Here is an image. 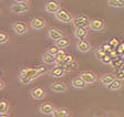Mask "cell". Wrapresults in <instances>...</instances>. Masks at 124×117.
<instances>
[{"instance_id":"obj_1","label":"cell","mask_w":124,"mask_h":117,"mask_svg":"<svg viewBox=\"0 0 124 117\" xmlns=\"http://www.w3.org/2000/svg\"><path fill=\"white\" fill-rule=\"evenodd\" d=\"M46 73L44 66H38V68H24L20 70L19 73V80L22 84H29L34 78L41 76Z\"/></svg>"},{"instance_id":"obj_2","label":"cell","mask_w":124,"mask_h":117,"mask_svg":"<svg viewBox=\"0 0 124 117\" xmlns=\"http://www.w3.org/2000/svg\"><path fill=\"white\" fill-rule=\"evenodd\" d=\"M54 17H55V19H57L58 21H60V22H65V23L72 22V20H73L71 13L68 10H65V9H61V8L54 13Z\"/></svg>"},{"instance_id":"obj_3","label":"cell","mask_w":124,"mask_h":117,"mask_svg":"<svg viewBox=\"0 0 124 117\" xmlns=\"http://www.w3.org/2000/svg\"><path fill=\"white\" fill-rule=\"evenodd\" d=\"M90 22L91 20L89 19L88 16L85 14H80V16L75 17L74 19L72 20V23L74 24V27H81V28H88L90 26Z\"/></svg>"},{"instance_id":"obj_4","label":"cell","mask_w":124,"mask_h":117,"mask_svg":"<svg viewBox=\"0 0 124 117\" xmlns=\"http://www.w3.org/2000/svg\"><path fill=\"white\" fill-rule=\"evenodd\" d=\"M10 10L16 14H20L29 10V6L26 2H16L10 7Z\"/></svg>"},{"instance_id":"obj_5","label":"cell","mask_w":124,"mask_h":117,"mask_svg":"<svg viewBox=\"0 0 124 117\" xmlns=\"http://www.w3.org/2000/svg\"><path fill=\"white\" fill-rule=\"evenodd\" d=\"M104 26H105V22H104L103 19H100V18H95V19H92L90 22V26L89 28L93 31H101L103 30Z\"/></svg>"},{"instance_id":"obj_6","label":"cell","mask_w":124,"mask_h":117,"mask_svg":"<svg viewBox=\"0 0 124 117\" xmlns=\"http://www.w3.org/2000/svg\"><path fill=\"white\" fill-rule=\"evenodd\" d=\"M12 30L17 34L22 35V34H24L28 31V27H27V24L24 23V22H22V21H17V22H15V23L12 24Z\"/></svg>"},{"instance_id":"obj_7","label":"cell","mask_w":124,"mask_h":117,"mask_svg":"<svg viewBox=\"0 0 124 117\" xmlns=\"http://www.w3.org/2000/svg\"><path fill=\"white\" fill-rule=\"evenodd\" d=\"M54 109H55V107L51 103H43V104H41L40 107H39L40 113L43 115H52L54 112Z\"/></svg>"},{"instance_id":"obj_8","label":"cell","mask_w":124,"mask_h":117,"mask_svg":"<svg viewBox=\"0 0 124 117\" xmlns=\"http://www.w3.org/2000/svg\"><path fill=\"white\" fill-rule=\"evenodd\" d=\"M80 76L84 80L86 84H93L96 81V75L91 71H84V72L81 73Z\"/></svg>"},{"instance_id":"obj_9","label":"cell","mask_w":124,"mask_h":117,"mask_svg":"<svg viewBox=\"0 0 124 117\" xmlns=\"http://www.w3.org/2000/svg\"><path fill=\"white\" fill-rule=\"evenodd\" d=\"M48 35H49V38L51 40H53V41H57V40H59L64 36L63 33H62V31L59 30L58 28H50L49 30H48Z\"/></svg>"},{"instance_id":"obj_10","label":"cell","mask_w":124,"mask_h":117,"mask_svg":"<svg viewBox=\"0 0 124 117\" xmlns=\"http://www.w3.org/2000/svg\"><path fill=\"white\" fill-rule=\"evenodd\" d=\"M44 96H46V92H44V89L42 87H34L31 91V97L36 99V101H40Z\"/></svg>"},{"instance_id":"obj_11","label":"cell","mask_w":124,"mask_h":117,"mask_svg":"<svg viewBox=\"0 0 124 117\" xmlns=\"http://www.w3.org/2000/svg\"><path fill=\"white\" fill-rule=\"evenodd\" d=\"M44 8H46V11L49 13H55L58 10L60 9V6L59 3L57 2V1H53V0H50V1H48V2L46 3V6H44Z\"/></svg>"},{"instance_id":"obj_12","label":"cell","mask_w":124,"mask_h":117,"mask_svg":"<svg viewBox=\"0 0 124 117\" xmlns=\"http://www.w3.org/2000/svg\"><path fill=\"white\" fill-rule=\"evenodd\" d=\"M30 24H31V28L36 29V30H40V29L46 27V21L42 18H33L31 20Z\"/></svg>"},{"instance_id":"obj_13","label":"cell","mask_w":124,"mask_h":117,"mask_svg":"<svg viewBox=\"0 0 124 117\" xmlns=\"http://www.w3.org/2000/svg\"><path fill=\"white\" fill-rule=\"evenodd\" d=\"M50 89L55 93H63V92L67 91V85L64 83H62V82H54V83L51 84Z\"/></svg>"},{"instance_id":"obj_14","label":"cell","mask_w":124,"mask_h":117,"mask_svg":"<svg viewBox=\"0 0 124 117\" xmlns=\"http://www.w3.org/2000/svg\"><path fill=\"white\" fill-rule=\"evenodd\" d=\"M67 73V70H65L63 66H60V65H57L53 70H51L50 74H51L52 77H62Z\"/></svg>"},{"instance_id":"obj_15","label":"cell","mask_w":124,"mask_h":117,"mask_svg":"<svg viewBox=\"0 0 124 117\" xmlns=\"http://www.w3.org/2000/svg\"><path fill=\"white\" fill-rule=\"evenodd\" d=\"M88 35V31L85 28H81V27H77L74 30V36L78 40H85Z\"/></svg>"},{"instance_id":"obj_16","label":"cell","mask_w":124,"mask_h":117,"mask_svg":"<svg viewBox=\"0 0 124 117\" xmlns=\"http://www.w3.org/2000/svg\"><path fill=\"white\" fill-rule=\"evenodd\" d=\"M77 49L80 51V52H89L91 49V45L89 44V42H86L85 40H79L77 43Z\"/></svg>"},{"instance_id":"obj_17","label":"cell","mask_w":124,"mask_h":117,"mask_svg":"<svg viewBox=\"0 0 124 117\" xmlns=\"http://www.w3.org/2000/svg\"><path fill=\"white\" fill-rule=\"evenodd\" d=\"M111 65L113 66L114 69H123L124 66V56L122 57L121 55H117L116 57H114L113 60H112L111 62Z\"/></svg>"},{"instance_id":"obj_18","label":"cell","mask_w":124,"mask_h":117,"mask_svg":"<svg viewBox=\"0 0 124 117\" xmlns=\"http://www.w3.org/2000/svg\"><path fill=\"white\" fill-rule=\"evenodd\" d=\"M54 117H68L70 115V112L68 108H64V107H59V108H55L53 112Z\"/></svg>"},{"instance_id":"obj_19","label":"cell","mask_w":124,"mask_h":117,"mask_svg":"<svg viewBox=\"0 0 124 117\" xmlns=\"http://www.w3.org/2000/svg\"><path fill=\"white\" fill-rule=\"evenodd\" d=\"M42 60L46 64H54V63H57V60H55V55L51 54L50 52L46 51L43 55H42Z\"/></svg>"},{"instance_id":"obj_20","label":"cell","mask_w":124,"mask_h":117,"mask_svg":"<svg viewBox=\"0 0 124 117\" xmlns=\"http://www.w3.org/2000/svg\"><path fill=\"white\" fill-rule=\"evenodd\" d=\"M86 85H88V84L85 83V81L81 76L80 77H75L72 80V86L75 87V89H84Z\"/></svg>"},{"instance_id":"obj_21","label":"cell","mask_w":124,"mask_h":117,"mask_svg":"<svg viewBox=\"0 0 124 117\" xmlns=\"http://www.w3.org/2000/svg\"><path fill=\"white\" fill-rule=\"evenodd\" d=\"M8 109H9L8 101L7 99H1V102H0V116H8Z\"/></svg>"},{"instance_id":"obj_22","label":"cell","mask_w":124,"mask_h":117,"mask_svg":"<svg viewBox=\"0 0 124 117\" xmlns=\"http://www.w3.org/2000/svg\"><path fill=\"white\" fill-rule=\"evenodd\" d=\"M115 80V77H114V75H112V74H104L103 76H101V83L103 84V85L108 86L110 85V84L112 83V82Z\"/></svg>"},{"instance_id":"obj_23","label":"cell","mask_w":124,"mask_h":117,"mask_svg":"<svg viewBox=\"0 0 124 117\" xmlns=\"http://www.w3.org/2000/svg\"><path fill=\"white\" fill-rule=\"evenodd\" d=\"M69 44H70V41H69L68 38H65V36H63V38H61V39H59V40L55 41V45H57L59 49H61V50L65 49Z\"/></svg>"},{"instance_id":"obj_24","label":"cell","mask_w":124,"mask_h":117,"mask_svg":"<svg viewBox=\"0 0 124 117\" xmlns=\"http://www.w3.org/2000/svg\"><path fill=\"white\" fill-rule=\"evenodd\" d=\"M108 5L112 8H124V0H108Z\"/></svg>"},{"instance_id":"obj_25","label":"cell","mask_w":124,"mask_h":117,"mask_svg":"<svg viewBox=\"0 0 124 117\" xmlns=\"http://www.w3.org/2000/svg\"><path fill=\"white\" fill-rule=\"evenodd\" d=\"M108 89H111V91H116V89H120L122 87L121 80L115 77V80H114V81L112 82L110 85H108Z\"/></svg>"},{"instance_id":"obj_26","label":"cell","mask_w":124,"mask_h":117,"mask_svg":"<svg viewBox=\"0 0 124 117\" xmlns=\"http://www.w3.org/2000/svg\"><path fill=\"white\" fill-rule=\"evenodd\" d=\"M74 60L73 59V56L72 55H70V54H65V56L62 59L60 62H58V63H55L57 65H60V66H65L67 64H69L70 62H72V61Z\"/></svg>"},{"instance_id":"obj_27","label":"cell","mask_w":124,"mask_h":117,"mask_svg":"<svg viewBox=\"0 0 124 117\" xmlns=\"http://www.w3.org/2000/svg\"><path fill=\"white\" fill-rule=\"evenodd\" d=\"M106 53H108V52H106L103 48H98V49H96V51H95V57L98 59L99 61H101V59H102V57H103Z\"/></svg>"},{"instance_id":"obj_28","label":"cell","mask_w":124,"mask_h":117,"mask_svg":"<svg viewBox=\"0 0 124 117\" xmlns=\"http://www.w3.org/2000/svg\"><path fill=\"white\" fill-rule=\"evenodd\" d=\"M63 68H64L67 71H72V70H75V69L78 68V62H77V61L73 60L72 62H70L69 64H67L65 66H63Z\"/></svg>"},{"instance_id":"obj_29","label":"cell","mask_w":124,"mask_h":117,"mask_svg":"<svg viewBox=\"0 0 124 117\" xmlns=\"http://www.w3.org/2000/svg\"><path fill=\"white\" fill-rule=\"evenodd\" d=\"M112 60H113V59L111 57V55L108 54V53H106V54L104 55V56L102 57V59H101L100 62H101V63H103V64H111Z\"/></svg>"},{"instance_id":"obj_30","label":"cell","mask_w":124,"mask_h":117,"mask_svg":"<svg viewBox=\"0 0 124 117\" xmlns=\"http://www.w3.org/2000/svg\"><path fill=\"white\" fill-rule=\"evenodd\" d=\"M108 43H110L114 49H117V47L121 44V43H120V39H117V38H112V39L108 41Z\"/></svg>"},{"instance_id":"obj_31","label":"cell","mask_w":124,"mask_h":117,"mask_svg":"<svg viewBox=\"0 0 124 117\" xmlns=\"http://www.w3.org/2000/svg\"><path fill=\"white\" fill-rule=\"evenodd\" d=\"M65 54H67V53H65L64 51H63V50H60L59 52H58L57 54H55V60H57V63H58V62H60V61H61L62 59H63V57L65 56Z\"/></svg>"},{"instance_id":"obj_32","label":"cell","mask_w":124,"mask_h":117,"mask_svg":"<svg viewBox=\"0 0 124 117\" xmlns=\"http://www.w3.org/2000/svg\"><path fill=\"white\" fill-rule=\"evenodd\" d=\"M8 40H9V34H7L6 32H2L0 34V43L1 44H5Z\"/></svg>"},{"instance_id":"obj_33","label":"cell","mask_w":124,"mask_h":117,"mask_svg":"<svg viewBox=\"0 0 124 117\" xmlns=\"http://www.w3.org/2000/svg\"><path fill=\"white\" fill-rule=\"evenodd\" d=\"M60 50H61V49H59V48H58L57 45L54 44V45H52V47H50L49 49H48V52H50V53H51V54L55 55V54H57V53L60 51Z\"/></svg>"},{"instance_id":"obj_34","label":"cell","mask_w":124,"mask_h":117,"mask_svg":"<svg viewBox=\"0 0 124 117\" xmlns=\"http://www.w3.org/2000/svg\"><path fill=\"white\" fill-rule=\"evenodd\" d=\"M115 77H116V78H120V80H123V78H124L123 69H119V70L116 71V73H115Z\"/></svg>"},{"instance_id":"obj_35","label":"cell","mask_w":124,"mask_h":117,"mask_svg":"<svg viewBox=\"0 0 124 117\" xmlns=\"http://www.w3.org/2000/svg\"><path fill=\"white\" fill-rule=\"evenodd\" d=\"M102 48H103V49L105 50V51H106L108 53H110V52L112 51V49H114V48L112 47V45L110 44V43H105V44H103V47H102Z\"/></svg>"},{"instance_id":"obj_36","label":"cell","mask_w":124,"mask_h":117,"mask_svg":"<svg viewBox=\"0 0 124 117\" xmlns=\"http://www.w3.org/2000/svg\"><path fill=\"white\" fill-rule=\"evenodd\" d=\"M108 54L111 55V57L112 59H114V57H116L117 56V55H120V53H119V51H117V50H115V49H112V51L110 53H108Z\"/></svg>"},{"instance_id":"obj_37","label":"cell","mask_w":124,"mask_h":117,"mask_svg":"<svg viewBox=\"0 0 124 117\" xmlns=\"http://www.w3.org/2000/svg\"><path fill=\"white\" fill-rule=\"evenodd\" d=\"M117 51H119L120 55H124V43H122L117 47Z\"/></svg>"},{"instance_id":"obj_38","label":"cell","mask_w":124,"mask_h":117,"mask_svg":"<svg viewBox=\"0 0 124 117\" xmlns=\"http://www.w3.org/2000/svg\"><path fill=\"white\" fill-rule=\"evenodd\" d=\"M0 84H1V86H0V89H2L3 87H5V82L1 80V82H0Z\"/></svg>"},{"instance_id":"obj_39","label":"cell","mask_w":124,"mask_h":117,"mask_svg":"<svg viewBox=\"0 0 124 117\" xmlns=\"http://www.w3.org/2000/svg\"><path fill=\"white\" fill-rule=\"evenodd\" d=\"M28 0H15V2H27Z\"/></svg>"},{"instance_id":"obj_40","label":"cell","mask_w":124,"mask_h":117,"mask_svg":"<svg viewBox=\"0 0 124 117\" xmlns=\"http://www.w3.org/2000/svg\"><path fill=\"white\" fill-rule=\"evenodd\" d=\"M123 72H124V68H123Z\"/></svg>"},{"instance_id":"obj_41","label":"cell","mask_w":124,"mask_h":117,"mask_svg":"<svg viewBox=\"0 0 124 117\" xmlns=\"http://www.w3.org/2000/svg\"><path fill=\"white\" fill-rule=\"evenodd\" d=\"M123 56H124V55H123Z\"/></svg>"}]
</instances>
